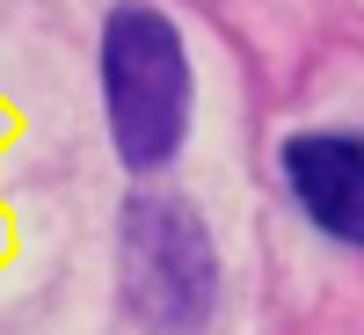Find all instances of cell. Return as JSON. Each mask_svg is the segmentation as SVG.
<instances>
[{"instance_id": "1", "label": "cell", "mask_w": 364, "mask_h": 335, "mask_svg": "<svg viewBox=\"0 0 364 335\" xmlns=\"http://www.w3.org/2000/svg\"><path fill=\"white\" fill-rule=\"evenodd\" d=\"M102 102L109 146L132 175H154L182 154L190 132V51L154 0H117L102 22Z\"/></svg>"}, {"instance_id": "2", "label": "cell", "mask_w": 364, "mask_h": 335, "mask_svg": "<svg viewBox=\"0 0 364 335\" xmlns=\"http://www.w3.org/2000/svg\"><path fill=\"white\" fill-rule=\"evenodd\" d=\"M117 292L146 335H197L219 307V248L197 204L139 190L117 211Z\"/></svg>"}, {"instance_id": "3", "label": "cell", "mask_w": 364, "mask_h": 335, "mask_svg": "<svg viewBox=\"0 0 364 335\" xmlns=\"http://www.w3.org/2000/svg\"><path fill=\"white\" fill-rule=\"evenodd\" d=\"M277 168L291 204L328 240L364 248V132H291Z\"/></svg>"}]
</instances>
